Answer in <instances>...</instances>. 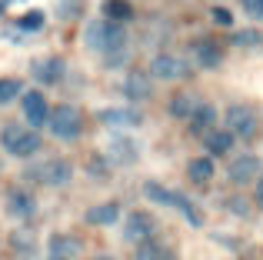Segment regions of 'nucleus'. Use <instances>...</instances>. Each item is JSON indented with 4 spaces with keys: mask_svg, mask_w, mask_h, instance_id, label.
<instances>
[{
    "mask_svg": "<svg viewBox=\"0 0 263 260\" xmlns=\"http://www.w3.org/2000/svg\"><path fill=\"white\" fill-rule=\"evenodd\" d=\"M103 17L114 20V24H123V20L134 17V7L127 0H103Z\"/></svg>",
    "mask_w": 263,
    "mask_h": 260,
    "instance_id": "nucleus-23",
    "label": "nucleus"
},
{
    "mask_svg": "<svg viewBox=\"0 0 263 260\" xmlns=\"http://www.w3.org/2000/svg\"><path fill=\"white\" fill-rule=\"evenodd\" d=\"M77 254H80L77 237H67V234H53L50 237V260H73Z\"/></svg>",
    "mask_w": 263,
    "mask_h": 260,
    "instance_id": "nucleus-15",
    "label": "nucleus"
},
{
    "mask_svg": "<svg viewBox=\"0 0 263 260\" xmlns=\"http://www.w3.org/2000/svg\"><path fill=\"white\" fill-rule=\"evenodd\" d=\"M17 27H20V30H40V27H44V13H40V10H30V13H24V17H20L17 20Z\"/></svg>",
    "mask_w": 263,
    "mask_h": 260,
    "instance_id": "nucleus-27",
    "label": "nucleus"
},
{
    "mask_svg": "<svg viewBox=\"0 0 263 260\" xmlns=\"http://www.w3.org/2000/svg\"><path fill=\"white\" fill-rule=\"evenodd\" d=\"M0 147H4L10 157L27 160V157H33L40 150V137H37V130L27 127V124H7L0 130Z\"/></svg>",
    "mask_w": 263,
    "mask_h": 260,
    "instance_id": "nucleus-2",
    "label": "nucleus"
},
{
    "mask_svg": "<svg viewBox=\"0 0 263 260\" xmlns=\"http://www.w3.org/2000/svg\"><path fill=\"white\" fill-rule=\"evenodd\" d=\"M253 197H257V203L263 207V174H260V180H257V190H253Z\"/></svg>",
    "mask_w": 263,
    "mask_h": 260,
    "instance_id": "nucleus-32",
    "label": "nucleus"
},
{
    "mask_svg": "<svg viewBox=\"0 0 263 260\" xmlns=\"http://www.w3.org/2000/svg\"><path fill=\"white\" fill-rule=\"evenodd\" d=\"M197 107H200V100L193 97L190 90H180V94H174V97H170V114H174V117H180V120H190Z\"/></svg>",
    "mask_w": 263,
    "mask_h": 260,
    "instance_id": "nucleus-19",
    "label": "nucleus"
},
{
    "mask_svg": "<svg viewBox=\"0 0 263 260\" xmlns=\"http://www.w3.org/2000/svg\"><path fill=\"white\" fill-rule=\"evenodd\" d=\"M100 57H103V67L117 70V67H123V64H127V57H130V47H127V44H123V47H114V50L100 53Z\"/></svg>",
    "mask_w": 263,
    "mask_h": 260,
    "instance_id": "nucleus-25",
    "label": "nucleus"
},
{
    "mask_svg": "<svg viewBox=\"0 0 263 260\" xmlns=\"http://www.w3.org/2000/svg\"><path fill=\"white\" fill-rule=\"evenodd\" d=\"M150 80H154L150 73H140V70L130 73L127 84H123V94H127L130 100H147L150 94H154V84H150Z\"/></svg>",
    "mask_w": 263,
    "mask_h": 260,
    "instance_id": "nucleus-14",
    "label": "nucleus"
},
{
    "mask_svg": "<svg viewBox=\"0 0 263 260\" xmlns=\"http://www.w3.org/2000/svg\"><path fill=\"white\" fill-rule=\"evenodd\" d=\"M33 210H37V203H33L30 194H24V190H13L10 194V214L13 217H33Z\"/></svg>",
    "mask_w": 263,
    "mask_h": 260,
    "instance_id": "nucleus-24",
    "label": "nucleus"
},
{
    "mask_svg": "<svg viewBox=\"0 0 263 260\" xmlns=\"http://www.w3.org/2000/svg\"><path fill=\"white\" fill-rule=\"evenodd\" d=\"M227 130L233 134V140H257L260 137V117L253 107L233 104L227 107Z\"/></svg>",
    "mask_w": 263,
    "mask_h": 260,
    "instance_id": "nucleus-4",
    "label": "nucleus"
},
{
    "mask_svg": "<svg viewBox=\"0 0 263 260\" xmlns=\"http://www.w3.org/2000/svg\"><path fill=\"white\" fill-rule=\"evenodd\" d=\"M134 157H137V147L130 143V137L117 134L114 140H110V160H114V163H130Z\"/></svg>",
    "mask_w": 263,
    "mask_h": 260,
    "instance_id": "nucleus-22",
    "label": "nucleus"
},
{
    "mask_svg": "<svg viewBox=\"0 0 263 260\" xmlns=\"http://www.w3.org/2000/svg\"><path fill=\"white\" fill-rule=\"evenodd\" d=\"M60 4H67V7H60V17H73L80 10V0H60Z\"/></svg>",
    "mask_w": 263,
    "mask_h": 260,
    "instance_id": "nucleus-31",
    "label": "nucleus"
},
{
    "mask_svg": "<svg viewBox=\"0 0 263 260\" xmlns=\"http://www.w3.org/2000/svg\"><path fill=\"white\" fill-rule=\"evenodd\" d=\"M190 57L197 67H203V70H213V67H220V60H223V50H220L217 40L210 37H200L190 44Z\"/></svg>",
    "mask_w": 263,
    "mask_h": 260,
    "instance_id": "nucleus-10",
    "label": "nucleus"
},
{
    "mask_svg": "<svg viewBox=\"0 0 263 260\" xmlns=\"http://www.w3.org/2000/svg\"><path fill=\"white\" fill-rule=\"evenodd\" d=\"M120 220V203L117 200H107V203H97V207L87 210V224L93 227H110V224Z\"/></svg>",
    "mask_w": 263,
    "mask_h": 260,
    "instance_id": "nucleus-13",
    "label": "nucleus"
},
{
    "mask_svg": "<svg viewBox=\"0 0 263 260\" xmlns=\"http://www.w3.org/2000/svg\"><path fill=\"white\" fill-rule=\"evenodd\" d=\"M27 177H30L33 183H40V187H64V183L73 180V167L67 160H60V157H50V160L33 163V167L27 170Z\"/></svg>",
    "mask_w": 263,
    "mask_h": 260,
    "instance_id": "nucleus-3",
    "label": "nucleus"
},
{
    "mask_svg": "<svg viewBox=\"0 0 263 260\" xmlns=\"http://www.w3.org/2000/svg\"><path fill=\"white\" fill-rule=\"evenodd\" d=\"M100 120L107 127H140V110H130V107H107L100 110Z\"/></svg>",
    "mask_w": 263,
    "mask_h": 260,
    "instance_id": "nucleus-12",
    "label": "nucleus"
},
{
    "mask_svg": "<svg viewBox=\"0 0 263 260\" xmlns=\"http://www.w3.org/2000/svg\"><path fill=\"white\" fill-rule=\"evenodd\" d=\"M134 260H174V250H170L167 244L150 237V240H143V244L134 247Z\"/></svg>",
    "mask_w": 263,
    "mask_h": 260,
    "instance_id": "nucleus-16",
    "label": "nucleus"
},
{
    "mask_svg": "<svg viewBox=\"0 0 263 260\" xmlns=\"http://www.w3.org/2000/svg\"><path fill=\"white\" fill-rule=\"evenodd\" d=\"M143 194H147L154 203H160V207H174V210H180V214H183V220L190 224V227H203V210H200L186 194H180V190H170V187H160V183H154V180L143 187Z\"/></svg>",
    "mask_w": 263,
    "mask_h": 260,
    "instance_id": "nucleus-1",
    "label": "nucleus"
},
{
    "mask_svg": "<svg viewBox=\"0 0 263 260\" xmlns=\"http://www.w3.org/2000/svg\"><path fill=\"white\" fill-rule=\"evenodd\" d=\"M240 4H243V10L250 13V17L263 20V0H240Z\"/></svg>",
    "mask_w": 263,
    "mask_h": 260,
    "instance_id": "nucleus-29",
    "label": "nucleus"
},
{
    "mask_svg": "<svg viewBox=\"0 0 263 260\" xmlns=\"http://www.w3.org/2000/svg\"><path fill=\"white\" fill-rule=\"evenodd\" d=\"M213 170H217L213 157H193V160L186 163V177H190L193 183H206L213 177Z\"/></svg>",
    "mask_w": 263,
    "mask_h": 260,
    "instance_id": "nucleus-21",
    "label": "nucleus"
},
{
    "mask_svg": "<svg viewBox=\"0 0 263 260\" xmlns=\"http://www.w3.org/2000/svg\"><path fill=\"white\" fill-rule=\"evenodd\" d=\"M213 20H217L220 27H233V13L227 10V7H213Z\"/></svg>",
    "mask_w": 263,
    "mask_h": 260,
    "instance_id": "nucleus-28",
    "label": "nucleus"
},
{
    "mask_svg": "<svg viewBox=\"0 0 263 260\" xmlns=\"http://www.w3.org/2000/svg\"><path fill=\"white\" fill-rule=\"evenodd\" d=\"M20 107H24V120L27 127H44L50 124V104H47V97L40 90H27L24 97H20Z\"/></svg>",
    "mask_w": 263,
    "mask_h": 260,
    "instance_id": "nucleus-8",
    "label": "nucleus"
},
{
    "mask_svg": "<svg viewBox=\"0 0 263 260\" xmlns=\"http://www.w3.org/2000/svg\"><path fill=\"white\" fill-rule=\"evenodd\" d=\"M93 260H114V257H107V254H103V257H93Z\"/></svg>",
    "mask_w": 263,
    "mask_h": 260,
    "instance_id": "nucleus-33",
    "label": "nucleus"
},
{
    "mask_svg": "<svg viewBox=\"0 0 263 260\" xmlns=\"http://www.w3.org/2000/svg\"><path fill=\"white\" fill-rule=\"evenodd\" d=\"M30 73H33L37 84H60V77H64V60L60 57H40V60H33Z\"/></svg>",
    "mask_w": 263,
    "mask_h": 260,
    "instance_id": "nucleus-11",
    "label": "nucleus"
},
{
    "mask_svg": "<svg viewBox=\"0 0 263 260\" xmlns=\"http://www.w3.org/2000/svg\"><path fill=\"white\" fill-rule=\"evenodd\" d=\"M87 44L93 47V50L107 53V50H114V47H123V44H127V33H123L120 24H114V20L103 17V20H97V24L87 27Z\"/></svg>",
    "mask_w": 263,
    "mask_h": 260,
    "instance_id": "nucleus-5",
    "label": "nucleus"
},
{
    "mask_svg": "<svg viewBox=\"0 0 263 260\" xmlns=\"http://www.w3.org/2000/svg\"><path fill=\"white\" fill-rule=\"evenodd\" d=\"M13 97H20V80L17 77H0V104H10Z\"/></svg>",
    "mask_w": 263,
    "mask_h": 260,
    "instance_id": "nucleus-26",
    "label": "nucleus"
},
{
    "mask_svg": "<svg viewBox=\"0 0 263 260\" xmlns=\"http://www.w3.org/2000/svg\"><path fill=\"white\" fill-rule=\"evenodd\" d=\"M257 170H260V160L253 154L237 157V160L230 163V180L233 183H247V180H253V177H257Z\"/></svg>",
    "mask_w": 263,
    "mask_h": 260,
    "instance_id": "nucleus-17",
    "label": "nucleus"
},
{
    "mask_svg": "<svg viewBox=\"0 0 263 260\" xmlns=\"http://www.w3.org/2000/svg\"><path fill=\"white\" fill-rule=\"evenodd\" d=\"M203 147H206L210 157H223L227 150L233 147V134L230 130H210V134L203 137Z\"/></svg>",
    "mask_w": 263,
    "mask_h": 260,
    "instance_id": "nucleus-20",
    "label": "nucleus"
},
{
    "mask_svg": "<svg viewBox=\"0 0 263 260\" xmlns=\"http://www.w3.org/2000/svg\"><path fill=\"white\" fill-rule=\"evenodd\" d=\"M233 40H237L240 47H250V44H260L263 37H260V33H237V37H233Z\"/></svg>",
    "mask_w": 263,
    "mask_h": 260,
    "instance_id": "nucleus-30",
    "label": "nucleus"
},
{
    "mask_svg": "<svg viewBox=\"0 0 263 260\" xmlns=\"http://www.w3.org/2000/svg\"><path fill=\"white\" fill-rule=\"evenodd\" d=\"M147 73L154 80H163V84H170V80H186L190 77V64H186L183 57H177V53H157V57L150 60Z\"/></svg>",
    "mask_w": 263,
    "mask_h": 260,
    "instance_id": "nucleus-7",
    "label": "nucleus"
},
{
    "mask_svg": "<svg viewBox=\"0 0 263 260\" xmlns=\"http://www.w3.org/2000/svg\"><path fill=\"white\" fill-rule=\"evenodd\" d=\"M50 130H53V137H57V140L70 143V140H77L80 130H84V117H80L77 107L60 104L57 110H50Z\"/></svg>",
    "mask_w": 263,
    "mask_h": 260,
    "instance_id": "nucleus-6",
    "label": "nucleus"
},
{
    "mask_svg": "<svg viewBox=\"0 0 263 260\" xmlns=\"http://www.w3.org/2000/svg\"><path fill=\"white\" fill-rule=\"evenodd\" d=\"M154 234H157V224L147 210H134V214L127 217V224H123V240L134 244V247L143 244V240H150Z\"/></svg>",
    "mask_w": 263,
    "mask_h": 260,
    "instance_id": "nucleus-9",
    "label": "nucleus"
},
{
    "mask_svg": "<svg viewBox=\"0 0 263 260\" xmlns=\"http://www.w3.org/2000/svg\"><path fill=\"white\" fill-rule=\"evenodd\" d=\"M213 124H217V110H213L210 104H200L197 110H193V117H190V130L197 137H206L210 130H217Z\"/></svg>",
    "mask_w": 263,
    "mask_h": 260,
    "instance_id": "nucleus-18",
    "label": "nucleus"
}]
</instances>
